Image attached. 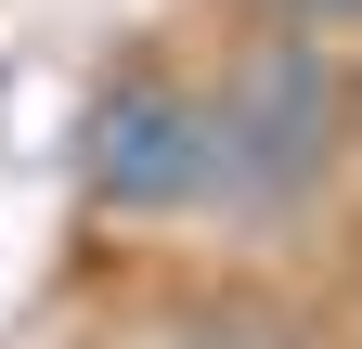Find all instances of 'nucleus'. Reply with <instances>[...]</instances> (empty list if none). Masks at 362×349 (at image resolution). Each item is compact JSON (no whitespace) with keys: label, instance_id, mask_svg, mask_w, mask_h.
I'll use <instances>...</instances> for the list:
<instances>
[{"label":"nucleus","instance_id":"nucleus-2","mask_svg":"<svg viewBox=\"0 0 362 349\" xmlns=\"http://www.w3.org/2000/svg\"><path fill=\"white\" fill-rule=\"evenodd\" d=\"M78 182H90V207H117V220L194 207L207 194V104L181 91V78L129 65L117 91L90 104V129H78Z\"/></svg>","mask_w":362,"mask_h":349},{"label":"nucleus","instance_id":"nucleus-3","mask_svg":"<svg viewBox=\"0 0 362 349\" xmlns=\"http://www.w3.org/2000/svg\"><path fill=\"white\" fill-rule=\"evenodd\" d=\"M298 26H362V0H285Z\"/></svg>","mask_w":362,"mask_h":349},{"label":"nucleus","instance_id":"nucleus-1","mask_svg":"<svg viewBox=\"0 0 362 349\" xmlns=\"http://www.w3.org/2000/svg\"><path fill=\"white\" fill-rule=\"evenodd\" d=\"M337 129L349 91L310 39H272V52L233 65V91L207 104V194H246V207H298L310 182L337 168Z\"/></svg>","mask_w":362,"mask_h":349}]
</instances>
